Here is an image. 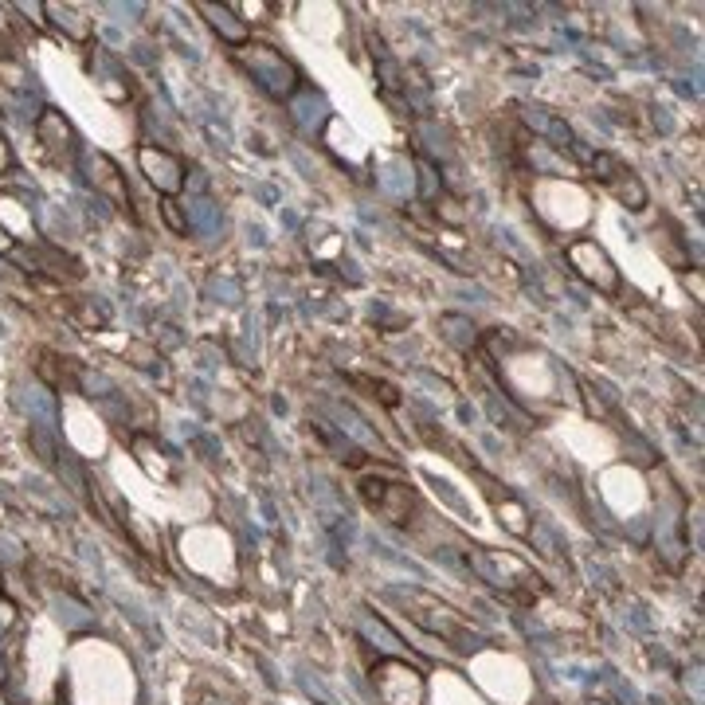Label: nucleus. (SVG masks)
<instances>
[{
    "instance_id": "nucleus-8",
    "label": "nucleus",
    "mask_w": 705,
    "mask_h": 705,
    "mask_svg": "<svg viewBox=\"0 0 705 705\" xmlns=\"http://www.w3.org/2000/svg\"><path fill=\"white\" fill-rule=\"evenodd\" d=\"M604 185H608L611 192H615V196H619V200L631 208V212H643V208H647V188L639 185V177H635L627 165H623V169H619L611 181H604Z\"/></svg>"
},
{
    "instance_id": "nucleus-2",
    "label": "nucleus",
    "mask_w": 705,
    "mask_h": 705,
    "mask_svg": "<svg viewBox=\"0 0 705 705\" xmlns=\"http://www.w3.org/2000/svg\"><path fill=\"white\" fill-rule=\"evenodd\" d=\"M564 255H568L572 271L588 282V286H596V290L608 294V298H619V290H623L619 267L611 263V255L596 239H584V235H580V239H568V243H564Z\"/></svg>"
},
{
    "instance_id": "nucleus-7",
    "label": "nucleus",
    "mask_w": 705,
    "mask_h": 705,
    "mask_svg": "<svg viewBox=\"0 0 705 705\" xmlns=\"http://www.w3.org/2000/svg\"><path fill=\"white\" fill-rule=\"evenodd\" d=\"M44 12L51 16V24H55L67 40H75V44H87V40H91V20L79 16V8H71V4H44Z\"/></svg>"
},
{
    "instance_id": "nucleus-5",
    "label": "nucleus",
    "mask_w": 705,
    "mask_h": 705,
    "mask_svg": "<svg viewBox=\"0 0 705 705\" xmlns=\"http://www.w3.org/2000/svg\"><path fill=\"white\" fill-rule=\"evenodd\" d=\"M87 181H91L98 192H106L118 208H130V188L122 185V177H118V165L106 157V153H87Z\"/></svg>"
},
{
    "instance_id": "nucleus-4",
    "label": "nucleus",
    "mask_w": 705,
    "mask_h": 705,
    "mask_svg": "<svg viewBox=\"0 0 705 705\" xmlns=\"http://www.w3.org/2000/svg\"><path fill=\"white\" fill-rule=\"evenodd\" d=\"M138 161H141V173L149 177V185H157L165 196H173V192L185 188V165H181V157H173L169 149H161V145H141Z\"/></svg>"
},
{
    "instance_id": "nucleus-9",
    "label": "nucleus",
    "mask_w": 705,
    "mask_h": 705,
    "mask_svg": "<svg viewBox=\"0 0 705 705\" xmlns=\"http://www.w3.org/2000/svg\"><path fill=\"white\" fill-rule=\"evenodd\" d=\"M161 212H165V220L173 224V232H185V220L177 216V208H173V200H165V204H161Z\"/></svg>"
},
{
    "instance_id": "nucleus-3",
    "label": "nucleus",
    "mask_w": 705,
    "mask_h": 705,
    "mask_svg": "<svg viewBox=\"0 0 705 705\" xmlns=\"http://www.w3.org/2000/svg\"><path fill=\"white\" fill-rule=\"evenodd\" d=\"M361 498H365L369 510H376L388 521H404L408 510L416 506V490L408 482H388V478H365L361 482Z\"/></svg>"
},
{
    "instance_id": "nucleus-6",
    "label": "nucleus",
    "mask_w": 705,
    "mask_h": 705,
    "mask_svg": "<svg viewBox=\"0 0 705 705\" xmlns=\"http://www.w3.org/2000/svg\"><path fill=\"white\" fill-rule=\"evenodd\" d=\"M196 12H200V16H204V20L220 32V40H224L228 47L239 51L243 44H251V28L243 24V16H232V8H224V4H204V0H200V4H196Z\"/></svg>"
},
{
    "instance_id": "nucleus-10",
    "label": "nucleus",
    "mask_w": 705,
    "mask_h": 705,
    "mask_svg": "<svg viewBox=\"0 0 705 705\" xmlns=\"http://www.w3.org/2000/svg\"><path fill=\"white\" fill-rule=\"evenodd\" d=\"M12 619H16V608H12L8 600H0V631H8V627H12Z\"/></svg>"
},
{
    "instance_id": "nucleus-1",
    "label": "nucleus",
    "mask_w": 705,
    "mask_h": 705,
    "mask_svg": "<svg viewBox=\"0 0 705 705\" xmlns=\"http://www.w3.org/2000/svg\"><path fill=\"white\" fill-rule=\"evenodd\" d=\"M235 59L251 71V79L271 94V98H290V94L298 91V83H302L298 67H294L282 51H275V44L251 40V44H243L239 51H235Z\"/></svg>"
}]
</instances>
